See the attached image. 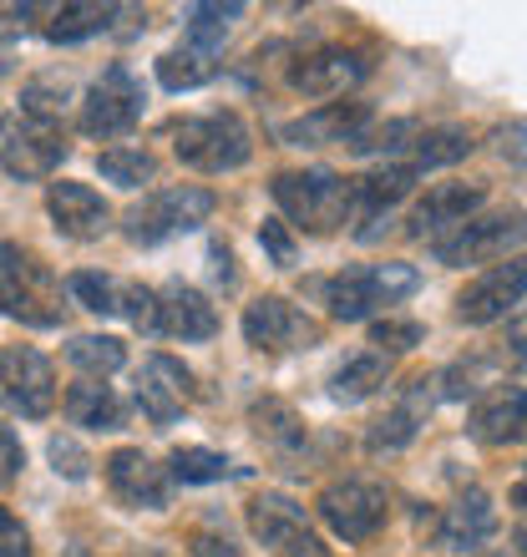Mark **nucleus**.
Segmentation results:
<instances>
[{
  "label": "nucleus",
  "instance_id": "nucleus-1",
  "mask_svg": "<svg viewBox=\"0 0 527 557\" xmlns=\"http://www.w3.org/2000/svg\"><path fill=\"white\" fill-rule=\"evenodd\" d=\"M274 203L284 208V219L309 228V234H330L345 219H355V183L340 173H279L274 177Z\"/></svg>",
  "mask_w": 527,
  "mask_h": 557
},
{
  "label": "nucleus",
  "instance_id": "nucleus-2",
  "mask_svg": "<svg viewBox=\"0 0 527 557\" xmlns=\"http://www.w3.org/2000/svg\"><path fill=\"white\" fill-rule=\"evenodd\" d=\"M0 314L36 324V330L61 324V284L21 244H0Z\"/></svg>",
  "mask_w": 527,
  "mask_h": 557
},
{
  "label": "nucleus",
  "instance_id": "nucleus-3",
  "mask_svg": "<svg viewBox=\"0 0 527 557\" xmlns=\"http://www.w3.org/2000/svg\"><path fill=\"white\" fill-rule=\"evenodd\" d=\"M173 152L183 168H193V173L219 177V173H238V168L249 162L254 137H249V127H244L238 112H208V117H193L177 127Z\"/></svg>",
  "mask_w": 527,
  "mask_h": 557
},
{
  "label": "nucleus",
  "instance_id": "nucleus-4",
  "mask_svg": "<svg viewBox=\"0 0 527 557\" xmlns=\"http://www.w3.org/2000/svg\"><path fill=\"white\" fill-rule=\"evenodd\" d=\"M421 274L401 259H385V264H360V269H345L324 284V305L335 320H366L370 309L381 305H395V299H406L416 294Z\"/></svg>",
  "mask_w": 527,
  "mask_h": 557
},
{
  "label": "nucleus",
  "instance_id": "nucleus-5",
  "mask_svg": "<svg viewBox=\"0 0 527 557\" xmlns=\"http://www.w3.org/2000/svg\"><path fill=\"white\" fill-rule=\"evenodd\" d=\"M527 244V213L523 208H507V213H492V219H471L462 223L456 234H446L441 244H431L446 269H467V264H502V259H517V249Z\"/></svg>",
  "mask_w": 527,
  "mask_h": 557
},
{
  "label": "nucleus",
  "instance_id": "nucleus-6",
  "mask_svg": "<svg viewBox=\"0 0 527 557\" xmlns=\"http://www.w3.org/2000/svg\"><path fill=\"white\" fill-rule=\"evenodd\" d=\"M320 517L340 543H370L391 517V492L376 476H340L320 492Z\"/></svg>",
  "mask_w": 527,
  "mask_h": 557
},
{
  "label": "nucleus",
  "instance_id": "nucleus-7",
  "mask_svg": "<svg viewBox=\"0 0 527 557\" xmlns=\"http://www.w3.org/2000/svg\"><path fill=\"white\" fill-rule=\"evenodd\" d=\"M213 213V193L198 183H177V188L147 193L143 203L127 213V238L132 244H162L173 234H188Z\"/></svg>",
  "mask_w": 527,
  "mask_h": 557
},
{
  "label": "nucleus",
  "instance_id": "nucleus-8",
  "mask_svg": "<svg viewBox=\"0 0 527 557\" xmlns=\"http://www.w3.org/2000/svg\"><path fill=\"white\" fill-rule=\"evenodd\" d=\"M72 143L61 133V122L41 117H5L0 122V168L11 177H51L66 162Z\"/></svg>",
  "mask_w": 527,
  "mask_h": 557
},
{
  "label": "nucleus",
  "instance_id": "nucleus-9",
  "mask_svg": "<svg viewBox=\"0 0 527 557\" xmlns=\"http://www.w3.org/2000/svg\"><path fill=\"white\" fill-rule=\"evenodd\" d=\"M0 406L26 421H41L57 406V370L30 345H5L0 350Z\"/></svg>",
  "mask_w": 527,
  "mask_h": 557
},
{
  "label": "nucleus",
  "instance_id": "nucleus-10",
  "mask_svg": "<svg viewBox=\"0 0 527 557\" xmlns=\"http://www.w3.org/2000/svg\"><path fill=\"white\" fill-rule=\"evenodd\" d=\"M137 117H143V82L122 66V61H112L97 82H91L87 102H82V133L87 137H127L132 127H137Z\"/></svg>",
  "mask_w": 527,
  "mask_h": 557
},
{
  "label": "nucleus",
  "instance_id": "nucleus-11",
  "mask_svg": "<svg viewBox=\"0 0 527 557\" xmlns=\"http://www.w3.org/2000/svg\"><path fill=\"white\" fill-rule=\"evenodd\" d=\"M249 528L264 547H274V557H330L320 532L309 528L305 507L284 492H259L249 502Z\"/></svg>",
  "mask_w": 527,
  "mask_h": 557
},
{
  "label": "nucleus",
  "instance_id": "nucleus-12",
  "mask_svg": "<svg viewBox=\"0 0 527 557\" xmlns=\"http://www.w3.org/2000/svg\"><path fill=\"white\" fill-rule=\"evenodd\" d=\"M527 299V253L502 259L487 274H477L467 289L456 294V320L462 324H498L507 320L517 305Z\"/></svg>",
  "mask_w": 527,
  "mask_h": 557
},
{
  "label": "nucleus",
  "instance_id": "nucleus-13",
  "mask_svg": "<svg viewBox=\"0 0 527 557\" xmlns=\"http://www.w3.org/2000/svg\"><path fill=\"white\" fill-rule=\"evenodd\" d=\"M244 339L254 350H309L320 345V324L309 320L299 305H290L284 294H259L249 309H244Z\"/></svg>",
  "mask_w": 527,
  "mask_h": 557
},
{
  "label": "nucleus",
  "instance_id": "nucleus-14",
  "mask_svg": "<svg viewBox=\"0 0 527 557\" xmlns=\"http://www.w3.org/2000/svg\"><path fill=\"white\" fill-rule=\"evenodd\" d=\"M487 203V183H477V177H467V183H431L426 188V198L416 208H410V238H446V228H462V223L477 219V208Z\"/></svg>",
  "mask_w": 527,
  "mask_h": 557
},
{
  "label": "nucleus",
  "instance_id": "nucleus-15",
  "mask_svg": "<svg viewBox=\"0 0 527 557\" xmlns=\"http://www.w3.org/2000/svg\"><path fill=\"white\" fill-rule=\"evenodd\" d=\"M370 72V61L360 51H345V46H320L309 57L294 61L290 72V87L309 102H330V97H345L351 87H360Z\"/></svg>",
  "mask_w": 527,
  "mask_h": 557
},
{
  "label": "nucleus",
  "instance_id": "nucleus-16",
  "mask_svg": "<svg viewBox=\"0 0 527 557\" xmlns=\"http://www.w3.org/2000/svg\"><path fill=\"white\" fill-rule=\"evenodd\" d=\"M102 471H107L112 497H118L122 507H132V512H158V507H168V467H158V461L147 451H137V446L112 451L102 461Z\"/></svg>",
  "mask_w": 527,
  "mask_h": 557
},
{
  "label": "nucleus",
  "instance_id": "nucleus-17",
  "mask_svg": "<svg viewBox=\"0 0 527 557\" xmlns=\"http://www.w3.org/2000/svg\"><path fill=\"white\" fill-rule=\"evenodd\" d=\"M437 375H416V381L395 396V406H385V416H376L370 421V451H406L410 441L421 436L426 416H431V406H437Z\"/></svg>",
  "mask_w": 527,
  "mask_h": 557
},
{
  "label": "nucleus",
  "instance_id": "nucleus-18",
  "mask_svg": "<svg viewBox=\"0 0 527 557\" xmlns=\"http://www.w3.org/2000/svg\"><path fill=\"white\" fill-rule=\"evenodd\" d=\"M198 396V385H193V370L183 366V360H173V355H147L143 375H137V406H143L147 421H177L183 416V406Z\"/></svg>",
  "mask_w": 527,
  "mask_h": 557
},
{
  "label": "nucleus",
  "instance_id": "nucleus-19",
  "mask_svg": "<svg viewBox=\"0 0 527 557\" xmlns=\"http://www.w3.org/2000/svg\"><path fill=\"white\" fill-rule=\"evenodd\" d=\"M467 431L482 441V446H517V441H527V391L523 385L487 391V396L471 406Z\"/></svg>",
  "mask_w": 527,
  "mask_h": 557
},
{
  "label": "nucleus",
  "instance_id": "nucleus-20",
  "mask_svg": "<svg viewBox=\"0 0 527 557\" xmlns=\"http://www.w3.org/2000/svg\"><path fill=\"white\" fill-rule=\"evenodd\" d=\"M46 208L66 238H102L112 208L102 203V193L87 188V183H51L46 188Z\"/></svg>",
  "mask_w": 527,
  "mask_h": 557
},
{
  "label": "nucleus",
  "instance_id": "nucleus-21",
  "mask_svg": "<svg viewBox=\"0 0 527 557\" xmlns=\"http://www.w3.org/2000/svg\"><path fill=\"white\" fill-rule=\"evenodd\" d=\"M370 127V107L366 102H324L320 112H305L299 122L284 127L294 147H320V143H345L351 147L355 137Z\"/></svg>",
  "mask_w": 527,
  "mask_h": 557
},
{
  "label": "nucleus",
  "instance_id": "nucleus-22",
  "mask_svg": "<svg viewBox=\"0 0 527 557\" xmlns=\"http://www.w3.org/2000/svg\"><path fill=\"white\" fill-rule=\"evenodd\" d=\"M492 532H498V507H492V497L487 492H462V497L441 512V547H456V553H477L482 543H492Z\"/></svg>",
  "mask_w": 527,
  "mask_h": 557
},
{
  "label": "nucleus",
  "instance_id": "nucleus-23",
  "mask_svg": "<svg viewBox=\"0 0 527 557\" xmlns=\"http://www.w3.org/2000/svg\"><path fill=\"white\" fill-rule=\"evenodd\" d=\"M162 305V335L173 339H213L219 335V309L208 305L193 284H168L158 294Z\"/></svg>",
  "mask_w": 527,
  "mask_h": 557
},
{
  "label": "nucleus",
  "instance_id": "nucleus-24",
  "mask_svg": "<svg viewBox=\"0 0 527 557\" xmlns=\"http://www.w3.org/2000/svg\"><path fill=\"white\" fill-rule=\"evenodd\" d=\"M416 177L421 173H416L410 162H385V168H376V173L355 177V219L381 223V213H391V208L416 188Z\"/></svg>",
  "mask_w": 527,
  "mask_h": 557
},
{
  "label": "nucleus",
  "instance_id": "nucleus-25",
  "mask_svg": "<svg viewBox=\"0 0 527 557\" xmlns=\"http://www.w3.org/2000/svg\"><path fill=\"white\" fill-rule=\"evenodd\" d=\"M477 147V133H471L467 122H441V127H426V133H416V143H410V168L416 173H426V168H452V162H462Z\"/></svg>",
  "mask_w": 527,
  "mask_h": 557
},
{
  "label": "nucleus",
  "instance_id": "nucleus-26",
  "mask_svg": "<svg viewBox=\"0 0 527 557\" xmlns=\"http://www.w3.org/2000/svg\"><path fill=\"white\" fill-rule=\"evenodd\" d=\"M385 381H391V355L366 350V355H355V360H345V366L335 370L330 396L335 400H366V396H376Z\"/></svg>",
  "mask_w": 527,
  "mask_h": 557
},
{
  "label": "nucleus",
  "instance_id": "nucleus-27",
  "mask_svg": "<svg viewBox=\"0 0 527 557\" xmlns=\"http://www.w3.org/2000/svg\"><path fill=\"white\" fill-rule=\"evenodd\" d=\"M66 416L76 425H91V431H118L122 425V406L112 396V385L102 381H82L66 391Z\"/></svg>",
  "mask_w": 527,
  "mask_h": 557
},
{
  "label": "nucleus",
  "instance_id": "nucleus-28",
  "mask_svg": "<svg viewBox=\"0 0 527 557\" xmlns=\"http://www.w3.org/2000/svg\"><path fill=\"white\" fill-rule=\"evenodd\" d=\"M112 15H118V5H102V0L57 5V11H51V26H46V36H51V41H87V36H97V30L112 26Z\"/></svg>",
  "mask_w": 527,
  "mask_h": 557
},
{
  "label": "nucleus",
  "instance_id": "nucleus-29",
  "mask_svg": "<svg viewBox=\"0 0 527 557\" xmlns=\"http://www.w3.org/2000/svg\"><path fill=\"white\" fill-rule=\"evenodd\" d=\"M66 360H72L87 381H102V375L127 366V345L112 335H76L72 345H66Z\"/></svg>",
  "mask_w": 527,
  "mask_h": 557
},
{
  "label": "nucleus",
  "instance_id": "nucleus-30",
  "mask_svg": "<svg viewBox=\"0 0 527 557\" xmlns=\"http://www.w3.org/2000/svg\"><path fill=\"white\" fill-rule=\"evenodd\" d=\"M97 173L107 183H118V188H143V183L158 177V158L147 147H107L102 158H97Z\"/></svg>",
  "mask_w": 527,
  "mask_h": 557
},
{
  "label": "nucleus",
  "instance_id": "nucleus-31",
  "mask_svg": "<svg viewBox=\"0 0 527 557\" xmlns=\"http://www.w3.org/2000/svg\"><path fill=\"white\" fill-rule=\"evenodd\" d=\"M249 421L274 451H294V446L305 441V425H299V416H294L284 400H259V406L249 411Z\"/></svg>",
  "mask_w": 527,
  "mask_h": 557
},
{
  "label": "nucleus",
  "instance_id": "nucleus-32",
  "mask_svg": "<svg viewBox=\"0 0 527 557\" xmlns=\"http://www.w3.org/2000/svg\"><path fill=\"white\" fill-rule=\"evenodd\" d=\"M229 471H234V467H229V456L208 451V446H177L173 461H168V476H177V482H188V486L223 482Z\"/></svg>",
  "mask_w": 527,
  "mask_h": 557
},
{
  "label": "nucleus",
  "instance_id": "nucleus-33",
  "mask_svg": "<svg viewBox=\"0 0 527 557\" xmlns=\"http://www.w3.org/2000/svg\"><path fill=\"white\" fill-rule=\"evenodd\" d=\"M437 385H441V396L446 400H467V396L482 400L487 385H498V366H492V360H462V366L441 370Z\"/></svg>",
  "mask_w": 527,
  "mask_h": 557
},
{
  "label": "nucleus",
  "instance_id": "nucleus-34",
  "mask_svg": "<svg viewBox=\"0 0 527 557\" xmlns=\"http://www.w3.org/2000/svg\"><path fill=\"white\" fill-rule=\"evenodd\" d=\"M208 76H213V61H208L204 51H193V46L168 51V57L158 61V82L168 91H188V87H198V82H208Z\"/></svg>",
  "mask_w": 527,
  "mask_h": 557
},
{
  "label": "nucleus",
  "instance_id": "nucleus-35",
  "mask_svg": "<svg viewBox=\"0 0 527 557\" xmlns=\"http://www.w3.org/2000/svg\"><path fill=\"white\" fill-rule=\"evenodd\" d=\"M66 294H72L82 309H91V314H118L122 309V289L107 274H91V269L66 278Z\"/></svg>",
  "mask_w": 527,
  "mask_h": 557
},
{
  "label": "nucleus",
  "instance_id": "nucleus-36",
  "mask_svg": "<svg viewBox=\"0 0 527 557\" xmlns=\"http://www.w3.org/2000/svg\"><path fill=\"white\" fill-rule=\"evenodd\" d=\"M426 339V330L416 320H401V314H385V320L370 324V345L381 355H401V350H416Z\"/></svg>",
  "mask_w": 527,
  "mask_h": 557
},
{
  "label": "nucleus",
  "instance_id": "nucleus-37",
  "mask_svg": "<svg viewBox=\"0 0 527 557\" xmlns=\"http://www.w3.org/2000/svg\"><path fill=\"white\" fill-rule=\"evenodd\" d=\"M416 143V122L406 117H395V122H381V127H366V133L351 143V152H401V147Z\"/></svg>",
  "mask_w": 527,
  "mask_h": 557
},
{
  "label": "nucleus",
  "instance_id": "nucleus-38",
  "mask_svg": "<svg viewBox=\"0 0 527 557\" xmlns=\"http://www.w3.org/2000/svg\"><path fill=\"white\" fill-rule=\"evenodd\" d=\"M122 314H127L143 335H162V305H158V289H143V284H127L122 289Z\"/></svg>",
  "mask_w": 527,
  "mask_h": 557
},
{
  "label": "nucleus",
  "instance_id": "nucleus-39",
  "mask_svg": "<svg viewBox=\"0 0 527 557\" xmlns=\"http://www.w3.org/2000/svg\"><path fill=\"white\" fill-rule=\"evenodd\" d=\"M21 107H26V117L61 122V107H66V82H26Z\"/></svg>",
  "mask_w": 527,
  "mask_h": 557
},
{
  "label": "nucleus",
  "instance_id": "nucleus-40",
  "mask_svg": "<svg viewBox=\"0 0 527 557\" xmlns=\"http://www.w3.org/2000/svg\"><path fill=\"white\" fill-rule=\"evenodd\" d=\"M46 451H51V461H57L61 476H72V482H82V476L91 471V456L82 451L72 436H51V446H46Z\"/></svg>",
  "mask_w": 527,
  "mask_h": 557
},
{
  "label": "nucleus",
  "instance_id": "nucleus-41",
  "mask_svg": "<svg viewBox=\"0 0 527 557\" xmlns=\"http://www.w3.org/2000/svg\"><path fill=\"white\" fill-rule=\"evenodd\" d=\"M259 244H264V253H269L274 264H294V238L284 234V223H279V219H269L259 228Z\"/></svg>",
  "mask_w": 527,
  "mask_h": 557
},
{
  "label": "nucleus",
  "instance_id": "nucleus-42",
  "mask_svg": "<svg viewBox=\"0 0 527 557\" xmlns=\"http://www.w3.org/2000/svg\"><path fill=\"white\" fill-rule=\"evenodd\" d=\"M0 557H30V532L0 507Z\"/></svg>",
  "mask_w": 527,
  "mask_h": 557
},
{
  "label": "nucleus",
  "instance_id": "nucleus-43",
  "mask_svg": "<svg viewBox=\"0 0 527 557\" xmlns=\"http://www.w3.org/2000/svg\"><path fill=\"white\" fill-rule=\"evenodd\" d=\"M21 467H26V451H21V441H15L11 425H0V486H11Z\"/></svg>",
  "mask_w": 527,
  "mask_h": 557
},
{
  "label": "nucleus",
  "instance_id": "nucleus-44",
  "mask_svg": "<svg viewBox=\"0 0 527 557\" xmlns=\"http://www.w3.org/2000/svg\"><path fill=\"white\" fill-rule=\"evenodd\" d=\"M188 553H193V557H238L234 543H229V537H213V532H198Z\"/></svg>",
  "mask_w": 527,
  "mask_h": 557
},
{
  "label": "nucleus",
  "instance_id": "nucleus-45",
  "mask_svg": "<svg viewBox=\"0 0 527 557\" xmlns=\"http://www.w3.org/2000/svg\"><path fill=\"white\" fill-rule=\"evenodd\" d=\"M507 355L527 360V314H517V320L507 324Z\"/></svg>",
  "mask_w": 527,
  "mask_h": 557
},
{
  "label": "nucleus",
  "instance_id": "nucleus-46",
  "mask_svg": "<svg viewBox=\"0 0 527 557\" xmlns=\"http://www.w3.org/2000/svg\"><path fill=\"white\" fill-rule=\"evenodd\" d=\"M513 507H517V512H523V517H527V476H523V482H517V486H513Z\"/></svg>",
  "mask_w": 527,
  "mask_h": 557
},
{
  "label": "nucleus",
  "instance_id": "nucleus-47",
  "mask_svg": "<svg viewBox=\"0 0 527 557\" xmlns=\"http://www.w3.org/2000/svg\"><path fill=\"white\" fill-rule=\"evenodd\" d=\"M15 36V26H5V21H0V72H5V41H11Z\"/></svg>",
  "mask_w": 527,
  "mask_h": 557
},
{
  "label": "nucleus",
  "instance_id": "nucleus-48",
  "mask_svg": "<svg viewBox=\"0 0 527 557\" xmlns=\"http://www.w3.org/2000/svg\"><path fill=\"white\" fill-rule=\"evenodd\" d=\"M523 553H527V537H523Z\"/></svg>",
  "mask_w": 527,
  "mask_h": 557
}]
</instances>
